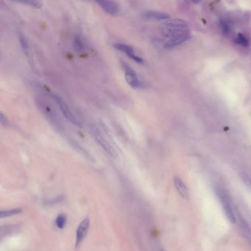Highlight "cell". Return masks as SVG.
<instances>
[{"mask_svg":"<svg viewBox=\"0 0 251 251\" xmlns=\"http://www.w3.org/2000/svg\"><path fill=\"white\" fill-rule=\"evenodd\" d=\"M220 24H221V27H222V29H223V31L224 32H225V33H228V32H230L229 24H228V23H226V22L224 21H222Z\"/></svg>","mask_w":251,"mask_h":251,"instance_id":"obj_23","label":"cell"},{"mask_svg":"<svg viewBox=\"0 0 251 251\" xmlns=\"http://www.w3.org/2000/svg\"><path fill=\"white\" fill-rule=\"evenodd\" d=\"M142 17L147 20H156V21H166L170 16L165 13L155 11H147L142 13Z\"/></svg>","mask_w":251,"mask_h":251,"instance_id":"obj_11","label":"cell"},{"mask_svg":"<svg viewBox=\"0 0 251 251\" xmlns=\"http://www.w3.org/2000/svg\"><path fill=\"white\" fill-rule=\"evenodd\" d=\"M19 42L21 44L22 49L23 52L27 57H30V46H29V43L27 40V38L24 37L23 35H20L19 36Z\"/></svg>","mask_w":251,"mask_h":251,"instance_id":"obj_15","label":"cell"},{"mask_svg":"<svg viewBox=\"0 0 251 251\" xmlns=\"http://www.w3.org/2000/svg\"><path fill=\"white\" fill-rule=\"evenodd\" d=\"M71 145L74 148H75L76 150H77V151L79 152V153L80 154H82V155H83V156H85L86 158H88V160H91V161H94V158L92 157V155H91V154L88 153V151H86V150L84 149V148L82 147L81 146L79 145V144H77V142H76V141H71Z\"/></svg>","mask_w":251,"mask_h":251,"instance_id":"obj_14","label":"cell"},{"mask_svg":"<svg viewBox=\"0 0 251 251\" xmlns=\"http://www.w3.org/2000/svg\"><path fill=\"white\" fill-rule=\"evenodd\" d=\"M0 121H1V124L4 127H7L8 125H9V122H8L7 117L3 114L2 112H1V114H0Z\"/></svg>","mask_w":251,"mask_h":251,"instance_id":"obj_22","label":"cell"},{"mask_svg":"<svg viewBox=\"0 0 251 251\" xmlns=\"http://www.w3.org/2000/svg\"><path fill=\"white\" fill-rule=\"evenodd\" d=\"M38 106L55 130H57L60 133H62L63 131V127L54 111L44 102L40 101V102L38 103Z\"/></svg>","mask_w":251,"mask_h":251,"instance_id":"obj_3","label":"cell"},{"mask_svg":"<svg viewBox=\"0 0 251 251\" xmlns=\"http://www.w3.org/2000/svg\"><path fill=\"white\" fill-rule=\"evenodd\" d=\"M22 212V209H19V208L6 210V211H2L1 213H0V217L1 218L10 217H12V216L20 214Z\"/></svg>","mask_w":251,"mask_h":251,"instance_id":"obj_16","label":"cell"},{"mask_svg":"<svg viewBox=\"0 0 251 251\" xmlns=\"http://www.w3.org/2000/svg\"><path fill=\"white\" fill-rule=\"evenodd\" d=\"M67 218L65 214H58L55 219V225L59 229H63L66 225Z\"/></svg>","mask_w":251,"mask_h":251,"instance_id":"obj_17","label":"cell"},{"mask_svg":"<svg viewBox=\"0 0 251 251\" xmlns=\"http://www.w3.org/2000/svg\"><path fill=\"white\" fill-rule=\"evenodd\" d=\"M90 226V220L88 218H86L82 220L81 223L78 225V228L76 231V241H75V247L77 248L81 244V242L84 240V239L87 235L88 229Z\"/></svg>","mask_w":251,"mask_h":251,"instance_id":"obj_7","label":"cell"},{"mask_svg":"<svg viewBox=\"0 0 251 251\" xmlns=\"http://www.w3.org/2000/svg\"><path fill=\"white\" fill-rule=\"evenodd\" d=\"M114 47L120 52H124L127 57L132 59L135 62L140 63V64L144 63V60L135 54L134 49H133L132 47L125 44H122V43H116L114 44Z\"/></svg>","mask_w":251,"mask_h":251,"instance_id":"obj_8","label":"cell"},{"mask_svg":"<svg viewBox=\"0 0 251 251\" xmlns=\"http://www.w3.org/2000/svg\"><path fill=\"white\" fill-rule=\"evenodd\" d=\"M217 192L218 197H219L220 200V203H221L222 205H223L224 212H225V214L227 217L228 219L229 220L230 223H231L232 224H235L236 223V217L227 193L222 189H217Z\"/></svg>","mask_w":251,"mask_h":251,"instance_id":"obj_4","label":"cell"},{"mask_svg":"<svg viewBox=\"0 0 251 251\" xmlns=\"http://www.w3.org/2000/svg\"><path fill=\"white\" fill-rule=\"evenodd\" d=\"M98 5L102 8L106 13L111 16H116L119 12V5L116 2L111 1H96Z\"/></svg>","mask_w":251,"mask_h":251,"instance_id":"obj_9","label":"cell"},{"mask_svg":"<svg viewBox=\"0 0 251 251\" xmlns=\"http://www.w3.org/2000/svg\"><path fill=\"white\" fill-rule=\"evenodd\" d=\"M242 233L244 234V236L246 237V239L248 240V242L251 244V229L249 228V226L245 223L242 224Z\"/></svg>","mask_w":251,"mask_h":251,"instance_id":"obj_20","label":"cell"},{"mask_svg":"<svg viewBox=\"0 0 251 251\" xmlns=\"http://www.w3.org/2000/svg\"><path fill=\"white\" fill-rule=\"evenodd\" d=\"M235 42L237 44H239L242 47H248L249 45V41L248 39L247 38V37L245 36H244L243 34L242 33H239L237 36H236L235 38Z\"/></svg>","mask_w":251,"mask_h":251,"instance_id":"obj_18","label":"cell"},{"mask_svg":"<svg viewBox=\"0 0 251 251\" xmlns=\"http://www.w3.org/2000/svg\"><path fill=\"white\" fill-rule=\"evenodd\" d=\"M240 178L242 179V181L245 185L249 190L251 191V178L248 175H247L244 172L240 173Z\"/></svg>","mask_w":251,"mask_h":251,"instance_id":"obj_19","label":"cell"},{"mask_svg":"<svg viewBox=\"0 0 251 251\" xmlns=\"http://www.w3.org/2000/svg\"><path fill=\"white\" fill-rule=\"evenodd\" d=\"M21 3L24 4V5H27L31 7H36V8H41L42 7V3L38 1H24L22 2Z\"/></svg>","mask_w":251,"mask_h":251,"instance_id":"obj_21","label":"cell"},{"mask_svg":"<svg viewBox=\"0 0 251 251\" xmlns=\"http://www.w3.org/2000/svg\"><path fill=\"white\" fill-rule=\"evenodd\" d=\"M191 35L190 33H187L184 35H181V36H178L173 37V38H170L165 44H164V47L165 49H171L175 47L178 46V45L183 44V43L186 42L190 38Z\"/></svg>","mask_w":251,"mask_h":251,"instance_id":"obj_12","label":"cell"},{"mask_svg":"<svg viewBox=\"0 0 251 251\" xmlns=\"http://www.w3.org/2000/svg\"><path fill=\"white\" fill-rule=\"evenodd\" d=\"M90 130H91V133L94 139L96 140V142L98 145L101 147L104 151L107 153L108 155H109L111 157L116 158H117V153L115 149L113 147V146L108 142V141L106 138L104 137L103 134H102L100 129L95 125H91L90 126Z\"/></svg>","mask_w":251,"mask_h":251,"instance_id":"obj_2","label":"cell"},{"mask_svg":"<svg viewBox=\"0 0 251 251\" xmlns=\"http://www.w3.org/2000/svg\"><path fill=\"white\" fill-rule=\"evenodd\" d=\"M122 69L124 70L125 80H126L127 83L129 84L133 88H143L145 87V84L143 82L139 79L136 73L130 66L126 64L125 63H122Z\"/></svg>","mask_w":251,"mask_h":251,"instance_id":"obj_6","label":"cell"},{"mask_svg":"<svg viewBox=\"0 0 251 251\" xmlns=\"http://www.w3.org/2000/svg\"><path fill=\"white\" fill-rule=\"evenodd\" d=\"M161 34L168 38L190 33L187 22L181 19H170L162 22L159 27Z\"/></svg>","mask_w":251,"mask_h":251,"instance_id":"obj_1","label":"cell"},{"mask_svg":"<svg viewBox=\"0 0 251 251\" xmlns=\"http://www.w3.org/2000/svg\"><path fill=\"white\" fill-rule=\"evenodd\" d=\"M73 46L76 52L80 53L84 52L86 49V42L80 35H76L75 38H74Z\"/></svg>","mask_w":251,"mask_h":251,"instance_id":"obj_13","label":"cell"},{"mask_svg":"<svg viewBox=\"0 0 251 251\" xmlns=\"http://www.w3.org/2000/svg\"><path fill=\"white\" fill-rule=\"evenodd\" d=\"M173 181L175 187L180 196L184 199H188L189 198V190L186 184L183 181L181 178L178 177H175Z\"/></svg>","mask_w":251,"mask_h":251,"instance_id":"obj_10","label":"cell"},{"mask_svg":"<svg viewBox=\"0 0 251 251\" xmlns=\"http://www.w3.org/2000/svg\"><path fill=\"white\" fill-rule=\"evenodd\" d=\"M52 97L54 98V100L56 102L57 106L60 108V110H61V111L62 112V114L63 116H65V118L67 119L68 121L72 123L73 125H76V126L77 127H81V123L79 120H78V119L76 117L75 115L71 111V110H70L69 106H67V104L66 103V102L63 101V100L62 98L61 97V96L57 95V94H54V95H52Z\"/></svg>","mask_w":251,"mask_h":251,"instance_id":"obj_5","label":"cell"}]
</instances>
